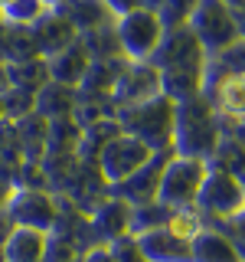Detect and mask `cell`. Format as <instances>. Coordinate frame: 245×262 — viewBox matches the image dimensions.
<instances>
[{
  "instance_id": "1",
  "label": "cell",
  "mask_w": 245,
  "mask_h": 262,
  "mask_svg": "<svg viewBox=\"0 0 245 262\" xmlns=\"http://www.w3.org/2000/svg\"><path fill=\"white\" fill-rule=\"evenodd\" d=\"M118 125L125 135H134L154 154H160L167 147H174V131H177L174 102L167 95H154V98H144V102L125 105L118 112Z\"/></svg>"
},
{
  "instance_id": "2",
  "label": "cell",
  "mask_w": 245,
  "mask_h": 262,
  "mask_svg": "<svg viewBox=\"0 0 245 262\" xmlns=\"http://www.w3.org/2000/svg\"><path fill=\"white\" fill-rule=\"evenodd\" d=\"M206 161L203 158H183V154H174L167 164H163V174L157 184V203L170 210L180 207H193L196 190H200L203 177H206Z\"/></svg>"
},
{
  "instance_id": "3",
  "label": "cell",
  "mask_w": 245,
  "mask_h": 262,
  "mask_svg": "<svg viewBox=\"0 0 245 262\" xmlns=\"http://www.w3.org/2000/svg\"><path fill=\"white\" fill-rule=\"evenodd\" d=\"M186 27H190L193 36L200 39L203 53H223L226 46H232L235 39H239L235 16L223 0H200Z\"/></svg>"
},
{
  "instance_id": "4",
  "label": "cell",
  "mask_w": 245,
  "mask_h": 262,
  "mask_svg": "<svg viewBox=\"0 0 245 262\" xmlns=\"http://www.w3.org/2000/svg\"><path fill=\"white\" fill-rule=\"evenodd\" d=\"M114 36H118L121 53H125L131 62H147L154 56V49H157L160 36H163V27H160L157 10L141 7V10L121 16L118 27H114Z\"/></svg>"
},
{
  "instance_id": "5",
  "label": "cell",
  "mask_w": 245,
  "mask_h": 262,
  "mask_svg": "<svg viewBox=\"0 0 245 262\" xmlns=\"http://www.w3.org/2000/svg\"><path fill=\"white\" fill-rule=\"evenodd\" d=\"M151 154L154 151L144 141H137L134 135H125V131H121V135L111 138V141L105 144V151L98 154V170H102L105 184H121V180H128L131 174H137V170L151 161Z\"/></svg>"
},
{
  "instance_id": "6",
  "label": "cell",
  "mask_w": 245,
  "mask_h": 262,
  "mask_svg": "<svg viewBox=\"0 0 245 262\" xmlns=\"http://www.w3.org/2000/svg\"><path fill=\"white\" fill-rule=\"evenodd\" d=\"M4 213L13 226H27V229H39V233H49L56 229V203L49 200V193L43 190H33V187H16L10 190L4 203Z\"/></svg>"
},
{
  "instance_id": "7",
  "label": "cell",
  "mask_w": 245,
  "mask_h": 262,
  "mask_svg": "<svg viewBox=\"0 0 245 262\" xmlns=\"http://www.w3.org/2000/svg\"><path fill=\"white\" fill-rule=\"evenodd\" d=\"M196 207L212 213V216H239L245 210V193L235 174L226 170H206L200 190H196Z\"/></svg>"
},
{
  "instance_id": "8",
  "label": "cell",
  "mask_w": 245,
  "mask_h": 262,
  "mask_svg": "<svg viewBox=\"0 0 245 262\" xmlns=\"http://www.w3.org/2000/svg\"><path fill=\"white\" fill-rule=\"evenodd\" d=\"M206 53H203L200 39L193 36L190 27H177V30H163L157 49L151 56V66L157 72L163 69H203Z\"/></svg>"
},
{
  "instance_id": "9",
  "label": "cell",
  "mask_w": 245,
  "mask_h": 262,
  "mask_svg": "<svg viewBox=\"0 0 245 262\" xmlns=\"http://www.w3.org/2000/svg\"><path fill=\"white\" fill-rule=\"evenodd\" d=\"M30 36H33V43H36V53L43 56V59H49V56L62 53V49H69L72 43H76V39H79V30L72 27V23L65 20L59 10H53V7H49L39 20L30 23Z\"/></svg>"
},
{
  "instance_id": "10",
  "label": "cell",
  "mask_w": 245,
  "mask_h": 262,
  "mask_svg": "<svg viewBox=\"0 0 245 262\" xmlns=\"http://www.w3.org/2000/svg\"><path fill=\"white\" fill-rule=\"evenodd\" d=\"M111 95H114V102H121V105H134V102L160 95V72L154 69L151 62H131L128 69L118 72Z\"/></svg>"
},
{
  "instance_id": "11",
  "label": "cell",
  "mask_w": 245,
  "mask_h": 262,
  "mask_svg": "<svg viewBox=\"0 0 245 262\" xmlns=\"http://www.w3.org/2000/svg\"><path fill=\"white\" fill-rule=\"evenodd\" d=\"M137 243L147 262H190V239H180L167 226L137 233Z\"/></svg>"
},
{
  "instance_id": "12",
  "label": "cell",
  "mask_w": 245,
  "mask_h": 262,
  "mask_svg": "<svg viewBox=\"0 0 245 262\" xmlns=\"http://www.w3.org/2000/svg\"><path fill=\"white\" fill-rule=\"evenodd\" d=\"M131 213H134V207L131 203H125L121 196H108L105 203H98L95 213H92V233L98 236V239H114V236H125L131 233Z\"/></svg>"
},
{
  "instance_id": "13",
  "label": "cell",
  "mask_w": 245,
  "mask_h": 262,
  "mask_svg": "<svg viewBox=\"0 0 245 262\" xmlns=\"http://www.w3.org/2000/svg\"><path fill=\"white\" fill-rule=\"evenodd\" d=\"M190 262H242V252L229 236L216 229H200L190 239Z\"/></svg>"
},
{
  "instance_id": "14",
  "label": "cell",
  "mask_w": 245,
  "mask_h": 262,
  "mask_svg": "<svg viewBox=\"0 0 245 262\" xmlns=\"http://www.w3.org/2000/svg\"><path fill=\"white\" fill-rule=\"evenodd\" d=\"M88 62H92V59H88L85 46H79V39H76L69 49H62V53H56V56L46 59L49 82H62V85L79 89V82H82V76H85V69H88Z\"/></svg>"
},
{
  "instance_id": "15",
  "label": "cell",
  "mask_w": 245,
  "mask_h": 262,
  "mask_svg": "<svg viewBox=\"0 0 245 262\" xmlns=\"http://www.w3.org/2000/svg\"><path fill=\"white\" fill-rule=\"evenodd\" d=\"M46 236L49 233H39V229L13 226L4 239V262H43Z\"/></svg>"
},
{
  "instance_id": "16",
  "label": "cell",
  "mask_w": 245,
  "mask_h": 262,
  "mask_svg": "<svg viewBox=\"0 0 245 262\" xmlns=\"http://www.w3.org/2000/svg\"><path fill=\"white\" fill-rule=\"evenodd\" d=\"M203 92V69H163L160 72V95H167L174 105L200 98Z\"/></svg>"
},
{
  "instance_id": "17",
  "label": "cell",
  "mask_w": 245,
  "mask_h": 262,
  "mask_svg": "<svg viewBox=\"0 0 245 262\" xmlns=\"http://www.w3.org/2000/svg\"><path fill=\"white\" fill-rule=\"evenodd\" d=\"M76 112V89L62 85V82H46L36 92V115H43L46 121L69 118Z\"/></svg>"
},
{
  "instance_id": "18",
  "label": "cell",
  "mask_w": 245,
  "mask_h": 262,
  "mask_svg": "<svg viewBox=\"0 0 245 262\" xmlns=\"http://www.w3.org/2000/svg\"><path fill=\"white\" fill-rule=\"evenodd\" d=\"M53 10H59L79 33H88V30H95V27H105V20L111 16L108 7H105L102 0H59Z\"/></svg>"
},
{
  "instance_id": "19",
  "label": "cell",
  "mask_w": 245,
  "mask_h": 262,
  "mask_svg": "<svg viewBox=\"0 0 245 262\" xmlns=\"http://www.w3.org/2000/svg\"><path fill=\"white\" fill-rule=\"evenodd\" d=\"M209 95L223 115H229V118H245V72L242 76H226Z\"/></svg>"
},
{
  "instance_id": "20",
  "label": "cell",
  "mask_w": 245,
  "mask_h": 262,
  "mask_svg": "<svg viewBox=\"0 0 245 262\" xmlns=\"http://www.w3.org/2000/svg\"><path fill=\"white\" fill-rule=\"evenodd\" d=\"M7 79L16 89H27V92H39L49 82V66L46 59H27V62H7Z\"/></svg>"
},
{
  "instance_id": "21",
  "label": "cell",
  "mask_w": 245,
  "mask_h": 262,
  "mask_svg": "<svg viewBox=\"0 0 245 262\" xmlns=\"http://www.w3.org/2000/svg\"><path fill=\"white\" fill-rule=\"evenodd\" d=\"M46 10H49L46 0H4L0 16H4L10 27H30V23L39 20Z\"/></svg>"
},
{
  "instance_id": "22",
  "label": "cell",
  "mask_w": 245,
  "mask_h": 262,
  "mask_svg": "<svg viewBox=\"0 0 245 262\" xmlns=\"http://www.w3.org/2000/svg\"><path fill=\"white\" fill-rule=\"evenodd\" d=\"M200 0H160L157 7V16H160V27L163 30H177V27H186L190 16L196 10Z\"/></svg>"
},
{
  "instance_id": "23",
  "label": "cell",
  "mask_w": 245,
  "mask_h": 262,
  "mask_svg": "<svg viewBox=\"0 0 245 262\" xmlns=\"http://www.w3.org/2000/svg\"><path fill=\"white\" fill-rule=\"evenodd\" d=\"M33 112H36V92H27V89H16V85H10L4 92V115L7 118L20 121Z\"/></svg>"
},
{
  "instance_id": "24",
  "label": "cell",
  "mask_w": 245,
  "mask_h": 262,
  "mask_svg": "<svg viewBox=\"0 0 245 262\" xmlns=\"http://www.w3.org/2000/svg\"><path fill=\"white\" fill-rule=\"evenodd\" d=\"M167 229L174 236H180V239H193L196 233H200V213H196L193 207H180L170 213V220H167Z\"/></svg>"
},
{
  "instance_id": "25",
  "label": "cell",
  "mask_w": 245,
  "mask_h": 262,
  "mask_svg": "<svg viewBox=\"0 0 245 262\" xmlns=\"http://www.w3.org/2000/svg\"><path fill=\"white\" fill-rule=\"evenodd\" d=\"M108 252L114 262H147L144 252H141V243H137L134 233H125V236H114L108 239Z\"/></svg>"
},
{
  "instance_id": "26",
  "label": "cell",
  "mask_w": 245,
  "mask_h": 262,
  "mask_svg": "<svg viewBox=\"0 0 245 262\" xmlns=\"http://www.w3.org/2000/svg\"><path fill=\"white\" fill-rule=\"evenodd\" d=\"M102 4L105 7H108V13L111 16H118V20H121V16H128V13H134V10H141V0H102Z\"/></svg>"
},
{
  "instance_id": "27",
  "label": "cell",
  "mask_w": 245,
  "mask_h": 262,
  "mask_svg": "<svg viewBox=\"0 0 245 262\" xmlns=\"http://www.w3.org/2000/svg\"><path fill=\"white\" fill-rule=\"evenodd\" d=\"M82 262H114V259H111L108 246H92V249L82 256Z\"/></svg>"
},
{
  "instance_id": "28",
  "label": "cell",
  "mask_w": 245,
  "mask_h": 262,
  "mask_svg": "<svg viewBox=\"0 0 245 262\" xmlns=\"http://www.w3.org/2000/svg\"><path fill=\"white\" fill-rule=\"evenodd\" d=\"M4 56H7V20L0 16V62H4Z\"/></svg>"
},
{
  "instance_id": "29",
  "label": "cell",
  "mask_w": 245,
  "mask_h": 262,
  "mask_svg": "<svg viewBox=\"0 0 245 262\" xmlns=\"http://www.w3.org/2000/svg\"><path fill=\"white\" fill-rule=\"evenodd\" d=\"M10 89V79H7V62H0V95Z\"/></svg>"
},
{
  "instance_id": "30",
  "label": "cell",
  "mask_w": 245,
  "mask_h": 262,
  "mask_svg": "<svg viewBox=\"0 0 245 262\" xmlns=\"http://www.w3.org/2000/svg\"><path fill=\"white\" fill-rule=\"evenodd\" d=\"M235 30H239V36L245 39V10H242V13H235Z\"/></svg>"
},
{
  "instance_id": "31",
  "label": "cell",
  "mask_w": 245,
  "mask_h": 262,
  "mask_svg": "<svg viewBox=\"0 0 245 262\" xmlns=\"http://www.w3.org/2000/svg\"><path fill=\"white\" fill-rule=\"evenodd\" d=\"M223 4L229 7V10H239V13L245 10V0H223Z\"/></svg>"
},
{
  "instance_id": "32",
  "label": "cell",
  "mask_w": 245,
  "mask_h": 262,
  "mask_svg": "<svg viewBox=\"0 0 245 262\" xmlns=\"http://www.w3.org/2000/svg\"><path fill=\"white\" fill-rule=\"evenodd\" d=\"M7 196H10V190H7V187H0V210H4V203H7Z\"/></svg>"
},
{
  "instance_id": "33",
  "label": "cell",
  "mask_w": 245,
  "mask_h": 262,
  "mask_svg": "<svg viewBox=\"0 0 245 262\" xmlns=\"http://www.w3.org/2000/svg\"><path fill=\"white\" fill-rule=\"evenodd\" d=\"M7 118V115H4V95H0V121H4Z\"/></svg>"
},
{
  "instance_id": "34",
  "label": "cell",
  "mask_w": 245,
  "mask_h": 262,
  "mask_svg": "<svg viewBox=\"0 0 245 262\" xmlns=\"http://www.w3.org/2000/svg\"><path fill=\"white\" fill-rule=\"evenodd\" d=\"M239 184H242V193H245V174H242V177H239Z\"/></svg>"
},
{
  "instance_id": "35",
  "label": "cell",
  "mask_w": 245,
  "mask_h": 262,
  "mask_svg": "<svg viewBox=\"0 0 245 262\" xmlns=\"http://www.w3.org/2000/svg\"><path fill=\"white\" fill-rule=\"evenodd\" d=\"M0 262H4V246H0Z\"/></svg>"
}]
</instances>
